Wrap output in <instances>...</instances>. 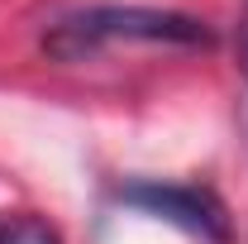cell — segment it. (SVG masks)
I'll return each mask as SVG.
<instances>
[{"instance_id": "cell-4", "label": "cell", "mask_w": 248, "mask_h": 244, "mask_svg": "<svg viewBox=\"0 0 248 244\" xmlns=\"http://www.w3.org/2000/svg\"><path fill=\"white\" fill-rule=\"evenodd\" d=\"M244 72H248V24H244Z\"/></svg>"}, {"instance_id": "cell-1", "label": "cell", "mask_w": 248, "mask_h": 244, "mask_svg": "<svg viewBox=\"0 0 248 244\" xmlns=\"http://www.w3.org/2000/svg\"><path fill=\"white\" fill-rule=\"evenodd\" d=\"M177 43V48H210L215 34L205 19L182 10H148V5H91L62 15L43 34V53L53 62H86L105 43Z\"/></svg>"}, {"instance_id": "cell-3", "label": "cell", "mask_w": 248, "mask_h": 244, "mask_svg": "<svg viewBox=\"0 0 248 244\" xmlns=\"http://www.w3.org/2000/svg\"><path fill=\"white\" fill-rule=\"evenodd\" d=\"M0 244H62V240L38 215H10V220H0Z\"/></svg>"}, {"instance_id": "cell-2", "label": "cell", "mask_w": 248, "mask_h": 244, "mask_svg": "<svg viewBox=\"0 0 248 244\" xmlns=\"http://www.w3.org/2000/svg\"><path fill=\"white\" fill-rule=\"evenodd\" d=\"M120 201L134 211L167 220L186 235H201L210 244H229V211L219 206L215 192L205 187H186V182H129L120 187Z\"/></svg>"}]
</instances>
